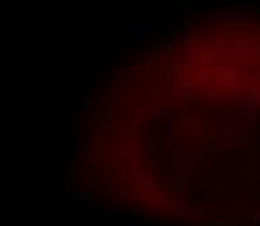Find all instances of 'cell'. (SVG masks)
<instances>
[{"instance_id":"6da1fadb","label":"cell","mask_w":260,"mask_h":226,"mask_svg":"<svg viewBox=\"0 0 260 226\" xmlns=\"http://www.w3.org/2000/svg\"><path fill=\"white\" fill-rule=\"evenodd\" d=\"M158 35H160V24H155V21H132L129 24L132 40H155Z\"/></svg>"},{"instance_id":"7a4b0ae2","label":"cell","mask_w":260,"mask_h":226,"mask_svg":"<svg viewBox=\"0 0 260 226\" xmlns=\"http://www.w3.org/2000/svg\"><path fill=\"white\" fill-rule=\"evenodd\" d=\"M118 113H121L118 108H105V111H98V113H95L92 121H95L98 129H108V126L116 124V116H118Z\"/></svg>"},{"instance_id":"3957f363","label":"cell","mask_w":260,"mask_h":226,"mask_svg":"<svg viewBox=\"0 0 260 226\" xmlns=\"http://www.w3.org/2000/svg\"><path fill=\"white\" fill-rule=\"evenodd\" d=\"M116 63H118L121 69H129V66L134 63V53H132V50H121V53L116 55Z\"/></svg>"}]
</instances>
